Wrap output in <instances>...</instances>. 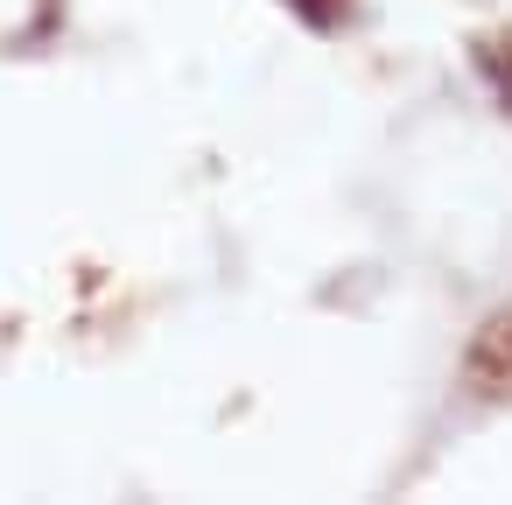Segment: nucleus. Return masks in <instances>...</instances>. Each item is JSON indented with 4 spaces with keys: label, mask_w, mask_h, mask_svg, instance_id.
I'll return each instance as SVG.
<instances>
[{
    "label": "nucleus",
    "mask_w": 512,
    "mask_h": 505,
    "mask_svg": "<svg viewBox=\"0 0 512 505\" xmlns=\"http://www.w3.org/2000/svg\"><path fill=\"white\" fill-rule=\"evenodd\" d=\"M477 71H484V85H491V99H498V113L512 120V29H498V36H484L477 50Z\"/></svg>",
    "instance_id": "nucleus-2"
},
{
    "label": "nucleus",
    "mask_w": 512,
    "mask_h": 505,
    "mask_svg": "<svg viewBox=\"0 0 512 505\" xmlns=\"http://www.w3.org/2000/svg\"><path fill=\"white\" fill-rule=\"evenodd\" d=\"M463 393L484 407H512V302L491 309L463 344Z\"/></svg>",
    "instance_id": "nucleus-1"
},
{
    "label": "nucleus",
    "mask_w": 512,
    "mask_h": 505,
    "mask_svg": "<svg viewBox=\"0 0 512 505\" xmlns=\"http://www.w3.org/2000/svg\"><path fill=\"white\" fill-rule=\"evenodd\" d=\"M288 8L309 22V29H323V36H337L351 15H358V0H288Z\"/></svg>",
    "instance_id": "nucleus-3"
}]
</instances>
